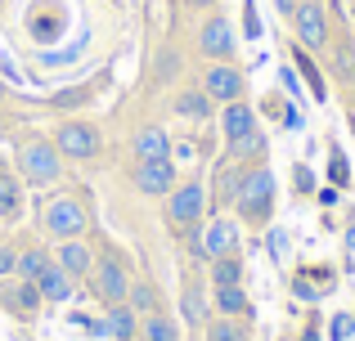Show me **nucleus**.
<instances>
[{
  "label": "nucleus",
  "mask_w": 355,
  "mask_h": 341,
  "mask_svg": "<svg viewBox=\"0 0 355 341\" xmlns=\"http://www.w3.org/2000/svg\"><path fill=\"white\" fill-rule=\"evenodd\" d=\"M275 193H279V184H275V171L270 167L257 162V167L243 171L239 198H234V211H239L243 225H252V229L270 225V216H275Z\"/></svg>",
  "instance_id": "f257e3e1"
},
{
  "label": "nucleus",
  "mask_w": 355,
  "mask_h": 341,
  "mask_svg": "<svg viewBox=\"0 0 355 341\" xmlns=\"http://www.w3.org/2000/svg\"><path fill=\"white\" fill-rule=\"evenodd\" d=\"M288 23H293V36H297L302 50L324 54L333 45V18H329V5H324V0H302Z\"/></svg>",
  "instance_id": "f03ea898"
},
{
  "label": "nucleus",
  "mask_w": 355,
  "mask_h": 341,
  "mask_svg": "<svg viewBox=\"0 0 355 341\" xmlns=\"http://www.w3.org/2000/svg\"><path fill=\"white\" fill-rule=\"evenodd\" d=\"M59 171H63V153L54 149V140L32 135V140L18 144V175H23L27 184H54Z\"/></svg>",
  "instance_id": "7ed1b4c3"
},
{
  "label": "nucleus",
  "mask_w": 355,
  "mask_h": 341,
  "mask_svg": "<svg viewBox=\"0 0 355 341\" xmlns=\"http://www.w3.org/2000/svg\"><path fill=\"white\" fill-rule=\"evenodd\" d=\"M45 234L54 238V243H63V238H81L90 229V216H86V202L77 198V193H54L50 207H45L41 216Z\"/></svg>",
  "instance_id": "20e7f679"
},
{
  "label": "nucleus",
  "mask_w": 355,
  "mask_h": 341,
  "mask_svg": "<svg viewBox=\"0 0 355 341\" xmlns=\"http://www.w3.org/2000/svg\"><path fill=\"white\" fill-rule=\"evenodd\" d=\"M207 207H211V198H207V189H202L198 180H184V184H175V189L166 193V220H171L180 234L193 229V225H202Z\"/></svg>",
  "instance_id": "39448f33"
},
{
  "label": "nucleus",
  "mask_w": 355,
  "mask_h": 341,
  "mask_svg": "<svg viewBox=\"0 0 355 341\" xmlns=\"http://www.w3.org/2000/svg\"><path fill=\"white\" fill-rule=\"evenodd\" d=\"M54 149L68 162H95L104 140H99V131L90 122H63V126H54Z\"/></svg>",
  "instance_id": "423d86ee"
},
{
  "label": "nucleus",
  "mask_w": 355,
  "mask_h": 341,
  "mask_svg": "<svg viewBox=\"0 0 355 341\" xmlns=\"http://www.w3.org/2000/svg\"><path fill=\"white\" fill-rule=\"evenodd\" d=\"M198 54L211 63H234L239 54V36H234V23L225 14H211L207 23L198 27Z\"/></svg>",
  "instance_id": "0eeeda50"
},
{
  "label": "nucleus",
  "mask_w": 355,
  "mask_h": 341,
  "mask_svg": "<svg viewBox=\"0 0 355 341\" xmlns=\"http://www.w3.org/2000/svg\"><path fill=\"white\" fill-rule=\"evenodd\" d=\"M243 90H248V77L234 68V63H211L207 72H202V95L211 99V104H234V99H243Z\"/></svg>",
  "instance_id": "6e6552de"
},
{
  "label": "nucleus",
  "mask_w": 355,
  "mask_h": 341,
  "mask_svg": "<svg viewBox=\"0 0 355 341\" xmlns=\"http://www.w3.org/2000/svg\"><path fill=\"white\" fill-rule=\"evenodd\" d=\"M90 283H95V297L104 301V306H117V301H126V292H130V274H126V265H121L117 256H104V261H95V270H90Z\"/></svg>",
  "instance_id": "1a4fd4ad"
},
{
  "label": "nucleus",
  "mask_w": 355,
  "mask_h": 341,
  "mask_svg": "<svg viewBox=\"0 0 355 341\" xmlns=\"http://www.w3.org/2000/svg\"><path fill=\"white\" fill-rule=\"evenodd\" d=\"M239 225L230 216H216L211 225H202V261H220V256H239Z\"/></svg>",
  "instance_id": "9d476101"
},
{
  "label": "nucleus",
  "mask_w": 355,
  "mask_h": 341,
  "mask_svg": "<svg viewBox=\"0 0 355 341\" xmlns=\"http://www.w3.org/2000/svg\"><path fill=\"white\" fill-rule=\"evenodd\" d=\"M135 189L144 198H166L175 189V162L162 158V162H135Z\"/></svg>",
  "instance_id": "9b49d317"
},
{
  "label": "nucleus",
  "mask_w": 355,
  "mask_h": 341,
  "mask_svg": "<svg viewBox=\"0 0 355 341\" xmlns=\"http://www.w3.org/2000/svg\"><path fill=\"white\" fill-rule=\"evenodd\" d=\"M54 265H59L68 279H81V274L95 270V252L86 247V238H63L59 252H54Z\"/></svg>",
  "instance_id": "f8f14e48"
},
{
  "label": "nucleus",
  "mask_w": 355,
  "mask_h": 341,
  "mask_svg": "<svg viewBox=\"0 0 355 341\" xmlns=\"http://www.w3.org/2000/svg\"><path fill=\"white\" fill-rule=\"evenodd\" d=\"M0 306L14 310V315H32L41 306V292L32 279H0Z\"/></svg>",
  "instance_id": "ddd939ff"
},
{
  "label": "nucleus",
  "mask_w": 355,
  "mask_h": 341,
  "mask_svg": "<svg viewBox=\"0 0 355 341\" xmlns=\"http://www.w3.org/2000/svg\"><path fill=\"white\" fill-rule=\"evenodd\" d=\"M130 149H135V162H162V158H171V140H166L162 126H139L135 140H130Z\"/></svg>",
  "instance_id": "4468645a"
},
{
  "label": "nucleus",
  "mask_w": 355,
  "mask_h": 341,
  "mask_svg": "<svg viewBox=\"0 0 355 341\" xmlns=\"http://www.w3.org/2000/svg\"><path fill=\"white\" fill-rule=\"evenodd\" d=\"M248 131H257V108H252L248 99H234V104L220 108V135H225V144L239 140V135H248Z\"/></svg>",
  "instance_id": "2eb2a0df"
},
{
  "label": "nucleus",
  "mask_w": 355,
  "mask_h": 341,
  "mask_svg": "<svg viewBox=\"0 0 355 341\" xmlns=\"http://www.w3.org/2000/svg\"><path fill=\"white\" fill-rule=\"evenodd\" d=\"M266 135H261V126L257 131H248V135H239V140H230L225 144V162H239V167H257L261 158H266Z\"/></svg>",
  "instance_id": "dca6fc26"
},
{
  "label": "nucleus",
  "mask_w": 355,
  "mask_h": 341,
  "mask_svg": "<svg viewBox=\"0 0 355 341\" xmlns=\"http://www.w3.org/2000/svg\"><path fill=\"white\" fill-rule=\"evenodd\" d=\"M243 171H248V167H239V162H220V171H216V189H211V207H216V211L234 207L239 184H243Z\"/></svg>",
  "instance_id": "f3484780"
},
{
  "label": "nucleus",
  "mask_w": 355,
  "mask_h": 341,
  "mask_svg": "<svg viewBox=\"0 0 355 341\" xmlns=\"http://www.w3.org/2000/svg\"><path fill=\"white\" fill-rule=\"evenodd\" d=\"M104 333H108V337H117V341H135V337H139V315L126 306V301H117V306H108Z\"/></svg>",
  "instance_id": "a211bd4d"
},
{
  "label": "nucleus",
  "mask_w": 355,
  "mask_h": 341,
  "mask_svg": "<svg viewBox=\"0 0 355 341\" xmlns=\"http://www.w3.org/2000/svg\"><path fill=\"white\" fill-rule=\"evenodd\" d=\"M32 283H36V292H41V301H68V297H72V279H68V274H63L54 261L45 265V270L36 274Z\"/></svg>",
  "instance_id": "6ab92c4d"
},
{
  "label": "nucleus",
  "mask_w": 355,
  "mask_h": 341,
  "mask_svg": "<svg viewBox=\"0 0 355 341\" xmlns=\"http://www.w3.org/2000/svg\"><path fill=\"white\" fill-rule=\"evenodd\" d=\"M293 63H297V72H302V81L311 86V99H315V104H324V99H329V86H324V72H320V63L311 59V50H302V45H297V50H293Z\"/></svg>",
  "instance_id": "aec40b11"
},
{
  "label": "nucleus",
  "mask_w": 355,
  "mask_h": 341,
  "mask_svg": "<svg viewBox=\"0 0 355 341\" xmlns=\"http://www.w3.org/2000/svg\"><path fill=\"white\" fill-rule=\"evenodd\" d=\"M18 211H23V180L0 171V220H18Z\"/></svg>",
  "instance_id": "412c9836"
},
{
  "label": "nucleus",
  "mask_w": 355,
  "mask_h": 341,
  "mask_svg": "<svg viewBox=\"0 0 355 341\" xmlns=\"http://www.w3.org/2000/svg\"><path fill=\"white\" fill-rule=\"evenodd\" d=\"M216 315H225V319H248L252 315V301H248V292H243V283L239 288H216Z\"/></svg>",
  "instance_id": "4be33fe9"
},
{
  "label": "nucleus",
  "mask_w": 355,
  "mask_h": 341,
  "mask_svg": "<svg viewBox=\"0 0 355 341\" xmlns=\"http://www.w3.org/2000/svg\"><path fill=\"white\" fill-rule=\"evenodd\" d=\"M175 113L189 117V122H202V117H211V99L202 90H180L175 95Z\"/></svg>",
  "instance_id": "5701e85b"
},
{
  "label": "nucleus",
  "mask_w": 355,
  "mask_h": 341,
  "mask_svg": "<svg viewBox=\"0 0 355 341\" xmlns=\"http://www.w3.org/2000/svg\"><path fill=\"white\" fill-rule=\"evenodd\" d=\"M139 337L144 341H180V328H175V319H166V315H144V324H139Z\"/></svg>",
  "instance_id": "b1692460"
},
{
  "label": "nucleus",
  "mask_w": 355,
  "mask_h": 341,
  "mask_svg": "<svg viewBox=\"0 0 355 341\" xmlns=\"http://www.w3.org/2000/svg\"><path fill=\"white\" fill-rule=\"evenodd\" d=\"M126 306L135 310V315H153V310H157V288H153L148 279L130 283V292H126Z\"/></svg>",
  "instance_id": "393cba45"
},
{
  "label": "nucleus",
  "mask_w": 355,
  "mask_h": 341,
  "mask_svg": "<svg viewBox=\"0 0 355 341\" xmlns=\"http://www.w3.org/2000/svg\"><path fill=\"white\" fill-rule=\"evenodd\" d=\"M211 283H216V288H239V283H243V261H239V256H220V261H211Z\"/></svg>",
  "instance_id": "a878e982"
},
{
  "label": "nucleus",
  "mask_w": 355,
  "mask_h": 341,
  "mask_svg": "<svg viewBox=\"0 0 355 341\" xmlns=\"http://www.w3.org/2000/svg\"><path fill=\"white\" fill-rule=\"evenodd\" d=\"M329 59H333V72H338L342 81H355V45L351 41H342V45H329Z\"/></svg>",
  "instance_id": "bb28decb"
},
{
  "label": "nucleus",
  "mask_w": 355,
  "mask_h": 341,
  "mask_svg": "<svg viewBox=\"0 0 355 341\" xmlns=\"http://www.w3.org/2000/svg\"><path fill=\"white\" fill-rule=\"evenodd\" d=\"M207 341H248V333H243V324L239 319H211L207 324Z\"/></svg>",
  "instance_id": "cd10ccee"
},
{
  "label": "nucleus",
  "mask_w": 355,
  "mask_h": 341,
  "mask_svg": "<svg viewBox=\"0 0 355 341\" xmlns=\"http://www.w3.org/2000/svg\"><path fill=\"white\" fill-rule=\"evenodd\" d=\"M180 306H184V319H189L193 328H198V324H207V301H202V292L193 288V283H189V288H184Z\"/></svg>",
  "instance_id": "c85d7f7f"
},
{
  "label": "nucleus",
  "mask_w": 355,
  "mask_h": 341,
  "mask_svg": "<svg viewBox=\"0 0 355 341\" xmlns=\"http://www.w3.org/2000/svg\"><path fill=\"white\" fill-rule=\"evenodd\" d=\"M45 265H50V256L41 252V247H32V252H18V279H36V274L45 270Z\"/></svg>",
  "instance_id": "c756f323"
},
{
  "label": "nucleus",
  "mask_w": 355,
  "mask_h": 341,
  "mask_svg": "<svg viewBox=\"0 0 355 341\" xmlns=\"http://www.w3.org/2000/svg\"><path fill=\"white\" fill-rule=\"evenodd\" d=\"M329 175H333V189H342V184H351V167H347V158H342L338 149H333V167H329Z\"/></svg>",
  "instance_id": "7c9ffc66"
},
{
  "label": "nucleus",
  "mask_w": 355,
  "mask_h": 341,
  "mask_svg": "<svg viewBox=\"0 0 355 341\" xmlns=\"http://www.w3.org/2000/svg\"><path fill=\"white\" fill-rule=\"evenodd\" d=\"M243 32L257 41L261 36V18H257V0H243Z\"/></svg>",
  "instance_id": "2f4dec72"
},
{
  "label": "nucleus",
  "mask_w": 355,
  "mask_h": 341,
  "mask_svg": "<svg viewBox=\"0 0 355 341\" xmlns=\"http://www.w3.org/2000/svg\"><path fill=\"white\" fill-rule=\"evenodd\" d=\"M14 270H18V252L9 243H0V279H9Z\"/></svg>",
  "instance_id": "473e14b6"
},
{
  "label": "nucleus",
  "mask_w": 355,
  "mask_h": 341,
  "mask_svg": "<svg viewBox=\"0 0 355 341\" xmlns=\"http://www.w3.org/2000/svg\"><path fill=\"white\" fill-rule=\"evenodd\" d=\"M351 328H355L351 319H347V315H338V319H333V341H347V337H351Z\"/></svg>",
  "instance_id": "72a5a7b5"
},
{
  "label": "nucleus",
  "mask_w": 355,
  "mask_h": 341,
  "mask_svg": "<svg viewBox=\"0 0 355 341\" xmlns=\"http://www.w3.org/2000/svg\"><path fill=\"white\" fill-rule=\"evenodd\" d=\"M279 77H284V90H288V95H302V81H297V72H293V68H284Z\"/></svg>",
  "instance_id": "f704fd0d"
},
{
  "label": "nucleus",
  "mask_w": 355,
  "mask_h": 341,
  "mask_svg": "<svg viewBox=\"0 0 355 341\" xmlns=\"http://www.w3.org/2000/svg\"><path fill=\"white\" fill-rule=\"evenodd\" d=\"M297 189H302V193H311V189H315V175L306 171V167H297Z\"/></svg>",
  "instance_id": "c9c22d12"
},
{
  "label": "nucleus",
  "mask_w": 355,
  "mask_h": 341,
  "mask_svg": "<svg viewBox=\"0 0 355 341\" xmlns=\"http://www.w3.org/2000/svg\"><path fill=\"white\" fill-rule=\"evenodd\" d=\"M284 126H288V131H297V126H302V113H297V108H284Z\"/></svg>",
  "instance_id": "e433bc0d"
},
{
  "label": "nucleus",
  "mask_w": 355,
  "mask_h": 341,
  "mask_svg": "<svg viewBox=\"0 0 355 341\" xmlns=\"http://www.w3.org/2000/svg\"><path fill=\"white\" fill-rule=\"evenodd\" d=\"M297 5H302V0H275V9H279L284 18H293V9H297Z\"/></svg>",
  "instance_id": "4c0bfd02"
},
{
  "label": "nucleus",
  "mask_w": 355,
  "mask_h": 341,
  "mask_svg": "<svg viewBox=\"0 0 355 341\" xmlns=\"http://www.w3.org/2000/svg\"><path fill=\"white\" fill-rule=\"evenodd\" d=\"M184 9H216V0H184Z\"/></svg>",
  "instance_id": "58836bf2"
},
{
  "label": "nucleus",
  "mask_w": 355,
  "mask_h": 341,
  "mask_svg": "<svg viewBox=\"0 0 355 341\" xmlns=\"http://www.w3.org/2000/svg\"><path fill=\"white\" fill-rule=\"evenodd\" d=\"M302 341H320V333H315V324H311V328L302 333Z\"/></svg>",
  "instance_id": "ea45409f"
},
{
  "label": "nucleus",
  "mask_w": 355,
  "mask_h": 341,
  "mask_svg": "<svg viewBox=\"0 0 355 341\" xmlns=\"http://www.w3.org/2000/svg\"><path fill=\"white\" fill-rule=\"evenodd\" d=\"M0 104H5V81H0Z\"/></svg>",
  "instance_id": "a19ab883"
},
{
  "label": "nucleus",
  "mask_w": 355,
  "mask_h": 341,
  "mask_svg": "<svg viewBox=\"0 0 355 341\" xmlns=\"http://www.w3.org/2000/svg\"><path fill=\"white\" fill-rule=\"evenodd\" d=\"M0 135H5V117H0Z\"/></svg>",
  "instance_id": "79ce46f5"
},
{
  "label": "nucleus",
  "mask_w": 355,
  "mask_h": 341,
  "mask_svg": "<svg viewBox=\"0 0 355 341\" xmlns=\"http://www.w3.org/2000/svg\"><path fill=\"white\" fill-rule=\"evenodd\" d=\"M351 45H355V36H351Z\"/></svg>",
  "instance_id": "37998d69"
}]
</instances>
